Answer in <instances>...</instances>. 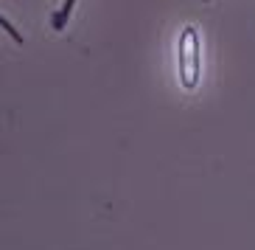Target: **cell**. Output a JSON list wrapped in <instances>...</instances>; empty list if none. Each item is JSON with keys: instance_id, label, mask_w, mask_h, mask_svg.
<instances>
[{"instance_id": "1", "label": "cell", "mask_w": 255, "mask_h": 250, "mask_svg": "<svg viewBox=\"0 0 255 250\" xmlns=\"http://www.w3.org/2000/svg\"><path fill=\"white\" fill-rule=\"evenodd\" d=\"M180 79L185 87H194L199 79V37L196 28H185L180 39Z\"/></svg>"}, {"instance_id": "3", "label": "cell", "mask_w": 255, "mask_h": 250, "mask_svg": "<svg viewBox=\"0 0 255 250\" xmlns=\"http://www.w3.org/2000/svg\"><path fill=\"white\" fill-rule=\"evenodd\" d=\"M0 28L6 31V34H8L11 39H14L17 45H23V42H25V39H23V34H20V31H17L14 25H11V20H8V17H3V14H0Z\"/></svg>"}, {"instance_id": "4", "label": "cell", "mask_w": 255, "mask_h": 250, "mask_svg": "<svg viewBox=\"0 0 255 250\" xmlns=\"http://www.w3.org/2000/svg\"><path fill=\"white\" fill-rule=\"evenodd\" d=\"M205 3H208V0H205Z\"/></svg>"}, {"instance_id": "2", "label": "cell", "mask_w": 255, "mask_h": 250, "mask_svg": "<svg viewBox=\"0 0 255 250\" xmlns=\"http://www.w3.org/2000/svg\"><path fill=\"white\" fill-rule=\"evenodd\" d=\"M73 6H76V0H65L62 3V8L56 11V14L51 17V25H53V31H62L65 25H68V20H70V11H73Z\"/></svg>"}]
</instances>
